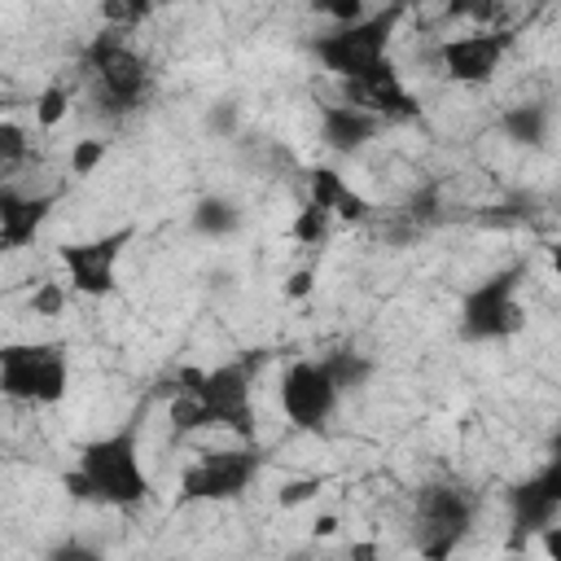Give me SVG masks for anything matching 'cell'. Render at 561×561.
<instances>
[{
	"instance_id": "obj_1",
	"label": "cell",
	"mask_w": 561,
	"mask_h": 561,
	"mask_svg": "<svg viewBox=\"0 0 561 561\" xmlns=\"http://www.w3.org/2000/svg\"><path fill=\"white\" fill-rule=\"evenodd\" d=\"M254 368L259 359H224L215 368H188L175 377L171 430H228L241 443H254Z\"/></svg>"
},
{
	"instance_id": "obj_2",
	"label": "cell",
	"mask_w": 561,
	"mask_h": 561,
	"mask_svg": "<svg viewBox=\"0 0 561 561\" xmlns=\"http://www.w3.org/2000/svg\"><path fill=\"white\" fill-rule=\"evenodd\" d=\"M140 434H145V421H140V412H131L114 430L88 438L75 456V469L61 478L66 491L75 500H92V504L123 508V513L140 508L153 491L145 456H140Z\"/></svg>"
},
{
	"instance_id": "obj_3",
	"label": "cell",
	"mask_w": 561,
	"mask_h": 561,
	"mask_svg": "<svg viewBox=\"0 0 561 561\" xmlns=\"http://www.w3.org/2000/svg\"><path fill=\"white\" fill-rule=\"evenodd\" d=\"M394 18L399 13L386 9V13H364V18L346 22V26H333V31L311 39V57L329 75H337L346 88H355V83H364V79H373L377 70L390 66Z\"/></svg>"
},
{
	"instance_id": "obj_4",
	"label": "cell",
	"mask_w": 561,
	"mask_h": 561,
	"mask_svg": "<svg viewBox=\"0 0 561 561\" xmlns=\"http://www.w3.org/2000/svg\"><path fill=\"white\" fill-rule=\"evenodd\" d=\"M522 276L526 267H500L486 280L469 285L460 294L456 307V337L460 342H508L526 329V311H522Z\"/></svg>"
},
{
	"instance_id": "obj_5",
	"label": "cell",
	"mask_w": 561,
	"mask_h": 561,
	"mask_svg": "<svg viewBox=\"0 0 561 561\" xmlns=\"http://www.w3.org/2000/svg\"><path fill=\"white\" fill-rule=\"evenodd\" d=\"M70 390L66 342H4L0 346V394L26 408H53Z\"/></svg>"
},
{
	"instance_id": "obj_6",
	"label": "cell",
	"mask_w": 561,
	"mask_h": 561,
	"mask_svg": "<svg viewBox=\"0 0 561 561\" xmlns=\"http://www.w3.org/2000/svg\"><path fill=\"white\" fill-rule=\"evenodd\" d=\"M88 79H92V96L101 110H110L114 118L131 114L145 105L149 96V61L118 35V31H105L88 44Z\"/></svg>"
},
{
	"instance_id": "obj_7",
	"label": "cell",
	"mask_w": 561,
	"mask_h": 561,
	"mask_svg": "<svg viewBox=\"0 0 561 561\" xmlns=\"http://www.w3.org/2000/svg\"><path fill=\"white\" fill-rule=\"evenodd\" d=\"M473 495L456 482H430L416 491V504H412V539H416V552L421 561H447L469 526H473Z\"/></svg>"
},
{
	"instance_id": "obj_8",
	"label": "cell",
	"mask_w": 561,
	"mask_h": 561,
	"mask_svg": "<svg viewBox=\"0 0 561 561\" xmlns=\"http://www.w3.org/2000/svg\"><path fill=\"white\" fill-rule=\"evenodd\" d=\"M346 386L333 368V355H320V359H294L285 373H280V386H276V403H280V416L294 425V430H307V434H320L329 430L337 403H342Z\"/></svg>"
},
{
	"instance_id": "obj_9",
	"label": "cell",
	"mask_w": 561,
	"mask_h": 561,
	"mask_svg": "<svg viewBox=\"0 0 561 561\" xmlns=\"http://www.w3.org/2000/svg\"><path fill=\"white\" fill-rule=\"evenodd\" d=\"M263 469V451L254 443L197 451V460L180 473V500L184 504H224L254 486Z\"/></svg>"
},
{
	"instance_id": "obj_10",
	"label": "cell",
	"mask_w": 561,
	"mask_h": 561,
	"mask_svg": "<svg viewBox=\"0 0 561 561\" xmlns=\"http://www.w3.org/2000/svg\"><path fill=\"white\" fill-rule=\"evenodd\" d=\"M131 237H136V224H123L114 232L61 245L57 259L66 267V289L79 294V298H105L118 285V263H123Z\"/></svg>"
},
{
	"instance_id": "obj_11",
	"label": "cell",
	"mask_w": 561,
	"mask_h": 561,
	"mask_svg": "<svg viewBox=\"0 0 561 561\" xmlns=\"http://www.w3.org/2000/svg\"><path fill=\"white\" fill-rule=\"evenodd\" d=\"M508 48H513V35L508 31H495V26L460 31V35H447L438 44V70L451 83L478 88V83H491L495 79V70L504 66Z\"/></svg>"
},
{
	"instance_id": "obj_12",
	"label": "cell",
	"mask_w": 561,
	"mask_h": 561,
	"mask_svg": "<svg viewBox=\"0 0 561 561\" xmlns=\"http://www.w3.org/2000/svg\"><path fill=\"white\" fill-rule=\"evenodd\" d=\"M508 508H513V526H517V535L552 530V526H557V513H561V465L548 460L535 478H526L522 486H513Z\"/></svg>"
},
{
	"instance_id": "obj_13",
	"label": "cell",
	"mask_w": 561,
	"mask_h": 561,
	"mask_svg": "<svg viewBox=\"0 0 561 561\" xmlns=\"http://www.w3.org/2000/svg\"><path fill=\"white\" fill-rule=\"evenodd\" d=\"M53 193L31 197V193H0V250H22L31 245V237L44 228L48 210H53Z\"/></svg>"
},
{
	"instance_id": "obj_14",
	"label": "cell",
	"mask_w": 561,
	"mask_h": 561,
	"mask_svg": "<svg viewBox=\"0 0 561 561\" xmlns=\"http://www.w3.org/2000/svg\"><path fill=\"white\" fill-rule=\"evenodd\" d=\"M377 118L373 114H364L359 105H351V101H337V105H324L320 110V140L329 145V149H337V153H355V149H364L373 136H377Z\"/></svg>"
},
{
	"instance_id": "obj_15",
	"label": "cell",
	"mask_w": 561,
	"mask_h": 561,
	"mask_svg": "<svg viewBox=\"0 0 561 561\" xmlns=\"http://www.w3.org/2000/svg\"><path fill=\"white\" fill-rule=\"evenodd\" d=\"M311 206L324 210L329 219H333V215H337V219H364V215H368V202H364L337 171H329V167H316V171H311Z\"/></svg>"
},
{
	"instance_id": "obj_16",
	"label": "cell",
	"mask_w": 561,
	"mask_h": 561,
	"mask_svg": "<svg viewBox=\"0 0 561 561\" xmlns=\"http://www.w3.org/2000/svg\"><path fill=\"white\" fill-rule=\"evenodd\" d=\"M237 224H241V210L228 197H202L193 210V228L202 237H228V232H237Z\"/></svg>"
},
{
	"instance_id": "obj_17",
	"label": "cell",
	"mask_w": 561,
	"mask_h": 561,
	"mask_svg": "<svg viewBox=\"0 0 561 561\" xmlns=\"http://www.w3.org/2000/svg\"><path fill=\"white\" fill-rule=\"evenodd\" d=\"M504 131L513 140H526V145H539L543 131H548V110L543 105H513L504 114Z\"/></svg>"
},
{
	"instance_id": "obj_18",
	"label": "cell",
	"mask_w": 561,
	"mask_h": 561,
	"mask_svg": "<svg viewBox=\"0 0 561 561\" xmlns=\"http://www.w3.org/2000/svg\"><path fill=\"white\" fill-rule=\"evenodd\" d=\"M66 114H70V88L66 83H48L39 92V101H35V123L39 127H57Z\"/></svg>"
},
{
	"instance_id": "obj_19",
	"label": "cell",
	"mask_w": 561,
	"mask_h": 561,
	"mask_svg": "<svg viewBox=\"0 0 561 561\" xmlns=\"http://www.w3.org/2000/svg\"><path fill=\"white\" fill-rule=\"evenodd\" d=\"M105 153H110V140H96V136L75 140V145H70V175H75V180L92 175V171L105 162Z\"/></svg>"
},
{
	"instance_id": "obj_20",
	"label": "cell",
	"mask_w": 561,
	"mask_h": 561,
	"mask_svg": "<svg viewBox=\"0 0 561 561\" xmlns=\"http://www.w3.org/2000/svg\"><path fill=\"white\" fill-rule=\"evenodd\" d=\"M31 153V140H26V127L13 123V118H0V167H13Z\"/></svg>"
},
{
	"instance_id": "obj_21",
	"label": "cell",
	"mask_w": 561,
	"mask_h": 561,
	"mask_svg": "<svg viewBox=\"0 0 561 561\" xmlns=\"http://www.w3.org/2000/svg\"><path fill=\"white\" fill-rule=\"evenodd\" d=\"M66 298H70L66 280H44V285L31 294V311H35V316H57V311L66 307Z\"/></svg>"
},
{
	"instance_id": "obj_22",
	"label": "cell",
	"mask_w": 561,
	"mask_h": 561,
	"mask_svg": "<svg viewBox=\"0 0 561 561\" xmlns=\"http://www.w3.org/2000/svg\"><path fill=\"white\" fill-rule=\"evenodd\" d=\"M324 228H329V215L324 210H316L311 202L298 210V224H294V237H302V241H320L324 237Z\"/></svg>"
},
{
	"instance_id": "obj_23",
	"label": "cell",
	"mask_w": 561,
	"mask_h": 561,
	"mask_svg": "<svg viewBox=\"0 0 561 561\" xmlns=\"http://www.w3.org/2000/svg\"><path fill=\"white\" fill-rule=\"evenodd\" d=\"M44 561H101V552L92 543H83V539H61V543L48 548Z\"/></svg>"
},
{
	"instance_id": "obj_24",
	"label": "cell",
	"mask_w": 561,
	"mask_h": 561,
	"mask_svg": "<svg viewBox=\"0 0 561 561\" xmlns=\"http://www.w3.org/2000/svg\"><path fill=\"white\" fill-rule=\"evenodd\" d=\"M316 486H320V482H289L285 495H280V504H298V500H307Z\"/></svg>"
},
{
	"instance_id": "obj_25",
	"label": "cell",
	"mask_w": 561,
	"mask_h": 561,
	"mask_svg": "<svg viewBox=\"0 0 561 561\" xmlns=\"http://www.w3.org/2000/svg\"><path fill=\"white\" fill-rule=\"evenodd\" d=\"M504 561H526V557H517V552H513V557H504Z\"/></svg>"
}]
</instances>
